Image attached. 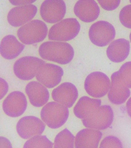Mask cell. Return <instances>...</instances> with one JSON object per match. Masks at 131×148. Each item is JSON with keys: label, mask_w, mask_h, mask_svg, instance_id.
Returning <instances> with one entry per match:
<instances>
[{"label": "cell", "mask_w": 131, "mask_h": 148, "mask_svg": "<svg viewBox=\"0 0 131 148\" xmlns=\"http://www.w3.org/2000/svg\"><path fill=\"white\" fill-rule=\"evenodd\" d=\"M81 25L74 18H67L54 24L49 30L48 38L54 41L66 42L78 35Z\"/></svg>", "instance_id": "3"}, {"label": "cell", "mask_w": 131, "mask_h": 148, "mask_svg": "<svg viewBox=\"0 0 131 148\" xmlns=\"http://www.w3.org/2000/svg\"><path fill=\"white\" fill-rule=\"evenodd\" d=\"M69 116L68 108L55 101H51L43 106L41 111L42 121L48 127L57 129L63 126Z\"/></svg>", "instance_id": "2"}, {"label": "cell", "mask_w": 131, "mask_h": 148, "mask_svg": "<svg viewBox=\"0 0 131 148\" xmlns=\"http://www.w3.org/2000/svg\"><path fill=\"white\" fill-rule=\"evenodd\" d=\"M66 12V5L63 0H45L40 7V14L47 23H58L62 20Z\"/></svg>", "instance_id": "9"}, {"label": "cell", "mask_w": 131, "mask_h": 148, "mask_svg": "<svg viewBox=\"0 0 131 148\" xmlns=\"http://www.w3.org/2000/svg\"><path fill=\"white\" fill-rule=\"evenodd\" d=\"M26 95L29 97L30 103L35 107L45 106L49 100L48 90L38 81H31L25 88Z\"/></svg>", "instance_id": "17"}, {"label": "cell", "mask_w": 131, "mask_h": 148, "mask_svg": "<svg viewBox=\"0 0 131 148\" xmlns=\"http://www.w3.org/2000/svg\"><path fill=\"white\" fill-rule=\"evenodd\" d=\"M38 8L33 4L17 6L12 8L7 15L8 23L14 27L23 26L32 21Z\"/></svg>", "instance_id": "13"}, {"label": "cell", "mask_w": 131, "mask_h": 148, "mask_svg": "<svg viewBox=\"0 0 131 148\" xmlns=\"http://www.w3.org/2000/svg\"><path fill=\"white\" fill-rule=\"evenodd\" d=\"M45 129V124L42 120L34 116H26L22 118L16 125L17 133L24 139L38 135H41Z\"/></svg>", "instance_id": "10"}, {"label": "cell", "mask_w": 131, "mask_h": 148, "mask_svg": "<svg viewBox=\"0 0 131 148\" xmlns=\"http://www.w3.org/2000/svg\"><path fill=\"white\" fill-rule=\"evenodd\" d=\"M126 108L128 115L131 117V97L129 99V100L127 101L126 105Z\"/></svg>", "instance_id": "31"}, {"label": "cell", "mask_w": 131, "mask_h": 148, "mask_svg": "<svg viewBox=\"0 0 131 148\" xmlns=\"http://www.w3.org/2000/svg\"><path fill=\"white\" fill-rule=\"evenodd\" d=\"M130 3H131V0H130Z\"/></svg>", "instance_id": "33"}, {"label": "cell", "mask_w": 131, "mask_h": 148, "mask_svg": "<svg viewBox=\"0 0 131 148\" xmlns=\"http://www.w3.org/2000/svg\"><path fill=\"white\" fill-rule=\"evenodd\" d=\"M102 133L100 130L86 128L75 137L74 148H99Z\"/></svg>", "instance_id": "18"}, {"label": "cell", "mask_w": 131, "mask_h": 148, "mask_svg": "<svg viewBox=\"0 0 131 148\" xmlns=\"http://www.w3.org/2000/svg\"><path fill=\"white\" fill-rule=\"evenodd\" d=\"M89 36L92 43L98 47H104L115 39L116 30L109 22L100 21L91 26Z\"/></svg>", "instance_id": "6"}, {"label": "cell", "mask_w": 131, "mask_h": 148, "mask_svg": "<svg viewBox=\"0 0 131 148\" xmlns=\"http://www.w3.org/2000/svg\"><path fill=\"white\" fill-rule=\"evenodd\" d=\"M119 19L124 26L131 29V4L126 5L121 9L119 14Z\"/></svg>", "instance_id": "26"}, {"label": "cell", "mask_w": 131, "mask_h": 148, "mask_svg": "<svg viewBox=\"0 0 131 148\" xmlns=\"http://www.w3.org/2000/svg\"><path fill=\"white\" fill-rule=\"evenodd\" d=\"M45 64L36 57L25 56L16 61L13 70L16 76L24 81H29L36 76L39 69Z\"/></svg>", "instance_id": "7"}, {"label": "cell", "mask_w": 131, "mask_h": 148, "mask_svg": "<svg viewBox=\"0 0 131 148\" xmlns=\"http://www.w3.org/2000/svg\"><path fill=\"white\" fill-rule=\"evenodd\" d=\"M101 106L99 99L83 96L79 99L73 108V112L76 117L83 119L89 116Z\"/></svg>", "instance_id": "21"}, {"label": "cell", "mask_w": 131, "mask_h": 148, "mask_svg": "<svg viewBox=\"0 0 131 148\" xmlns=\"http://www.w3.org/2000/svg\"><path fill=\"white\" fill-rule=\"evenodd\" d=\"M25 48V45L18 41L15 36L8 35L1 41L0 53L4 59L12 60L20 55Z\"/></svg>", "instance_id": "20"}, {"label": "cell", "mask_w": 131, "mask_h": 148, "mask_svg": "<svg viewBox=\"0 0 131 148\" xmlns=\"http://www.w3.org/2000/svg\"><path fill=\"white\" fill-rule=\"evenodd\" d=\"M52 97L55 102L72 108L78 99V91L72 83L63 82L53 90Z\"/></svg>", "instance_id": "14"}, {"label": "cell", "mask_w": 131, "mask_h": 148, "mask_svg": "<svg viewBox=\"0 0 131 148\" xmlns=\"http://www.w3.org/2000/svg\"><path fill=\"white\" fill-rule=\"evenodd\" d=\"M0 148H13L12 145L8 138L4 137H0Z\"/></svg>", "instance_id": "30"}, {"label": "cell", "mask_w": 131, "mask_h": 148, "mask_svg": "<svg viewBox=\"0 0 131 148\" xmlns=\"http://www.w3.org/2000/svg\"><path fill=\"white\" fill-rule=\"evenodd\" d=\"M111 81L108 77L101 72H93L87 76L84 87L87 93L96 99L105 96L110 90Z\"/></svg>", "instance_id": "5"}, {"label": "cell", "mask_w": 131, "mask_h": 148, "mask_svg": "<svg viewBox=\"0 0 131 148\" xmlns=\"http://www.w3.org/2000/svg\"><path fill=\"white\" fill-rule=\"evenodd\" d=\"M99 148H123V146L119 138L114 136H108L102 140Z\"/></svg>", "instance_id": "25"}, {"label": "cell", "mask_w": 131, "mask_h": 148, "mask_svg": "<svg viewBox=\"0 0 131 148\" xmlns=\"http://www.w3.org/2000/svg\"><path fill=\"white\" fill-rule=\"evenodd\" d=\"M63 75V69L60 66L45 63L39 69L36 78L46 88H53L60 84Z\"/></svg>", "instance_id": "12"}, {"label": "cell", "mask_w": 131, "mask_h": 148, "mask_svg": "<svg viewBox=\"0 0 131 148\" xmlns=\"http://www.w3.org/2000/svg\"><path fill=\"white\" fill-rule=\"evenodd\" d=\"M54 144L45 136L38 135L28 139L23 148H53Z\"/></svg>", "instance_id": "23"}, {"label": "cell", "mask_w": 131, "mask_h": 148, "mask_svg": "<svg viewBox=\"0 0 131 148\" xmlns=\"http://www.w3.org/2000/svg\"><path fill=\"white\" fill-rule=\"evenodd\" d=\"M39 54L45 60L60 64H66L73 59L74 52L70 44L52 41L42 43L40 46Z\"/></svg>", "instance_id": "1"}, {"label": "cell", "mask_w": 131, "mask_h": 148, "mask_svg": "<svg viewBox=\"0 0 131 148\" xmlns=\"http://www.w3.org/2000/svg\"><path fill=\"white\" fill-rule=\"evenodd\" d=\"M48 31V27L44 22L36 19L21 26L17 34L22 43L31 45L42 41Z\"/></svg>", "instance_id": "4"}, {"label": "cell", "mask_w": 131, "mask_h": 148, "mask_svg": "<svg viewBox=\"0 0 131 148\" xmlns=\"http://www.w3.org/2000/svg\"><path fill=\"white\" fill-rule=\"evenodd\" d=\"M111 80V86L108 92L110 101L117 105L124 103L130 97V88L120 81L117 71L112 74Z\"/></svg>", "instance_id": "15"}, {"label": "cell", "mask_w": 131, "mask_h": 148, "mask_svg": "<svg viewBox=\"0 0 131 148\" xmlns=\"http://www.w3.org/2000/svg\"><path fill=\"white\" fill-rule=\"evenodd\" d=\"M130 42L124 38L112 41L107 49L108 59L113 62L120 63L124 61L130 53Z\"/></svg>", "instance_id": "19"}, {"label": "cell", "mask_w": 131, "mask_h": 148, "mask_svg": "<svg viewBox=\"0 0 131 148\" xmlns=\"http://www.w3.org/2000/svg\"><path fill=\"white\" fill-rule=\"evenodd\" d=\"M35 2V0L30 1V0H10V3L14 5H31L33 3Z\"/></svg>", "instance_id": "29"}, {"label": "cell", "mask_w": 131, "mask_h": 148, "mask_svg": "<svg viewBox=\"0 0 131 148\" xmlns=\"http://www.w3.org/2000/svg\"><path fill=\"white\" fill-rule=\"evenodd\" d=\"M129 38H130V42H131V32H130V34L129 35Z\"/></svg>", "instance_id": "32"}, {"label": "cell", "mask_w": 131, "mask_h": 148, "mask_svg": "<svg viewBox=\"0 0 131 148\" xmlns=\"http://www.w3.org/2000/svg\"><path fill=\"white\" fill-rule=\"evenodd\" d=\"M117 72L123 84L131 88V62H128L122 64L119 71Z\"/></svg>", "instance_id": "24"}, {"label": "cell", "mask_w": 131, "mask_h": 148, "mask_svg": "<svg viewBox=\"0 0 131 148\" xmlns=\"http://www.w3.org/2000/svg\"><path fill=\"white\" fill-rule=\"evenodd\" d=\"M74 13L84 22L95 21L100 13L97 2L93 0H79L74 7Z\"/></svg>", "instance_id": "16"}, {"label": "cell", "mask_w": 131, "mask_h": 148, "mask_svg": "<svg viewBox=\"0 0 131 148\" xmlns=\"http://www.w3.org/2000/svg\"><path fill=\"white\" fill-rule=\"evenodd\" d=\"M113 119L112 108L109 105H102L89 116L82 119V121L86 128L104 130L112 124Z\"/></svg>", "instance_id": "8"}, {"label": "cell", "mask_w": 131, "mask_h": 148, "mask_svg": "<svg viewBox=\"0 0 131 148\" xmlns=\"http://www.w3.org/2000/svg\"><path fill=\"white\" fill-rule=\"evenodd\" d=\"M98 3L101 5V7L104 8V10L107 11H112L115 10L117 8L120 3V0H105V1H102V0H98Z\"/></svg>", "instance_id": "27"}, {"label": "cell", "mask_w": 131, "mask_h": 148, "mask_svg": "<svg viewBox=\"0 0 131 148\" xmlns=\"http://www.w3.org/2000/svg\"><path fill=\"white\" fill-rule=\"evenodd\" d=\"M75 137L69 130L65 128L55 136L54 148H74Z\"/></svg>", "instance_id": "22"}, {"label": "cell", "mask_w": 131, "mask_h": 148, "mask_svg": "<svg viewBox=\"0 0 131 148\" xmlns=\"http://www.w3.org/2000/svg\"><path fill=\"white\" fill-rule=\"evenodd\" d=\"M27 106V99L22 92H12L5 99L3 103L4 113L10 117H18L24 114Z\"/></svg>", "instance_id": "11"}, {"label": "cell", "mask_w": 131, "mask_h": 148, "mask_svg": "<svg viewBox=\"0 0 131 148\" xmlns=\"http://www.w3.org/2000/svg\"><path fill=\"white\" fill-rule=\"evenodd\" d=\"M0 84H1V93H0V99H2L8 91V85L7 82L3 78H0Z\"/></svg>", "instance_id": "28"}]
</instances>
